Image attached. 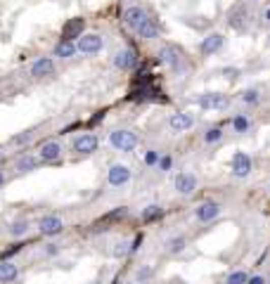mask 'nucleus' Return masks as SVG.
<instances>
[{
  "label": "nucleus",
  "instance_id": "obj_1",
  "mask_svg": "<svg viewBox=\"0 0 270 284\" xmlns=\"http://www.w3.org/2000/svg\"><path fill=\"white\" fill-rule=\"evenodd\" d=\"M138 135L133 131H126V128H118V131H111L109 133V145L118 152H133L138 147Z\"/></svg>",
  "mask_w": 270,
  "mask_h": 284
},
{
  "label": "nucleus",
  "instance_id": "obj_2",
  "mask_svg": "<svg viewBox=\"0 0 270 284\" xmlns=\"http://www.w3.org/2000/svg\"><path fill=\"white\" fill-rule=\"evenodd\" d=\"M159 62L166 64L168 69L175 71V74H183V71H185V59L180 55V50L173 48V45H164V48L159 50Z\"/></svg>",
  "mask_w": 270,
  "mask_h": 284
},
{
  "label": "nucleus",
  "instance_id": "obj_3",
  "mask_svg": "<svg viewBox=\"0 0 270 284\" xmlns=\"http://www.w3.org/2000/svg\"><path fill=\"white\" fill-rule=\"evenodd\" d=\"M230 168H232L235 178H249L251 171H254V161H251V156L247 152H235L232 161H230Z\"/></svg>",
  "mask_w": 270,
  "mask_h": 284
},
{
  "label": "nucleus",
  "instance_id": "obj_4",
  "mask_svg": "<svg viewBox=\"0 0 270 284\" xmlns=\"http://www.w3.org/2000/svg\"><path fill=\"white\" fill-rule=\"evenodd\" d=\"M76 45L81 55H97L104 48V41H102V36H97V34H83V36H78Z\"/></svg>",
  "mask_w": 270,
  "mask_h": 284
},
{
  "label": "nucleus",
  "instance_id": "obj_5",
  "mask_svg": "<svg viewBox=\"0 0 270 284\" xmlns=\"http://www.w3.org/2000/svg\"><path fill=\"white\" fill-rule=\"evenodd\" d=\"M147 19H149V14H147L140 5H131V7H128V10L124 12V24L131 28V31H135V34H138V28L142 26Z\"/></svg>",
  "mask_w": 270,
  "mask_h": 284
},
{
  "label": "nucleus",
  "instance_id": "obj_6",
  "mask_svg": "<svg viewBox=\"0 0 270 284\" xmlns=\"http://www.w3.org/2000/svg\"><path fill=\"white\" fill-rule=\"evenodd\" d=\"M62 230H64V223L57 215H43L41 220H38V232L43 237H57V235H62Z\"/></svg>",
  "mask_w": 270,
  "mask_h": 284
},
{
  "label": "nucleus",
  "instance_id": "obj_7",
  "mask_svg": "<svg viewBox=\"0 0 270 284\" xmlns=\"http://www.w3.org/2000/svg\"><path fill=\"white\" fill-rule=\"evenodd\" d=\"M218 215H221V204L218 201H204V204H199L194 208V218L199 223H211Z\"/></svg>",
  "mask_w": 270,
  "mask_h": 284
},
{
  "label": "nucleus",
  "instance_id": "obj_8",
  "mask_svg": "<svg viewBox=\"0 0 270 284\" xmlns=\"http://www.w3.org/2000/svg\"><path fill=\"white\" fill-rule=\"evenodd\" d=\"M175 192L183 194V197H190V194H194V190H197V175L190 173V171H183V173L175 175Z\"/></svg>",
  "mask_w": 270,
  "mask_h": 284
},
{
  "label": "nucleus",
  "instance_id": "obj_9",
  "mask_svg": "<svg viewBox=\"0 0 270 284\" xmlns=\"http://www.w3.org/2000/svg\"><path fill=\"white\" fill-rule=\"evenodd\" d=\"M197 104H199L201 109H225L228 107V97L223 95V92H204V95H199V100H197Z\"/></svg>",
  "mask_w": 270,
  "mask_h": 284
},
{
  "label": "nucleus",
  "instance_id": "obj_10",
  "mask_svg": "<svg viewBox=\"0 0 270 284\" xmlns=\"http://www.w3.org/2000/svg\"><path fill=\"white\" fill-rule=\"evenodd\" d=\"M128 180H131V168L124 166V164H114L107 173V182L111 187H124Z\"/></svg>",
  "mask_w": 270,
  "mask_h": 284
},
{
  "label": "nucleus",
  "instance_id": "obj_11",
  "mask_svg": "<svg viewBox=\"0 0 270 284\" xmlns=\"http://www.w3.org/2000/svg\"><path fill=\"white\" fill-rule=\"evenodd\" d=\"M97 145H100V140H97L95 133H81L76 140H74V149L78 154H93L97 152Z\"/></svg>",
  "mask_w": 270,
  "mask_h": 284
},
{
  "label": "nucleus",
  "instance_id": "obj_12",
  "mask_svg": "<svg viewBox=\"0 0 270 284\" xmlns=\"http://www.w3.org/2000/svg\"><path fill=\"white\" fill-rule=\"evenodd\" d=\"M192 125H194V116L190 111H178V114H173V116L168 118V128L173 133H185Z\"/></svg>",
  "mask_w": 270,
  "mask_h": 284
},
{
  "label": "nucleus",
  "instance_id": "obj_13",
  "mask_svg": "<svg viewBox=\"0 0 270 284\" xmlns=\"http://www.w3.org/2000/svg\"><path fill=\"white\" fill-rule=\"evenodd\" d=\"M114 67L121 71H131L138 67V55L133 52L131 48H124V50H118L116 57H114Z\"/></svg>",
  "mask_w": 270,
  "mask_h": 284
},
{
  "label": "nucleus",
  "instance_id": "obj_14",
  "mask_svg": "<svg viewBox=\"0 0 270 284\" xmlns=\"http://www.w3.org/2000/svg\"><path fill=\"white\" fill-rule=\"evenodd\" d=\"M223 45H225V38H223L221 34H208L206 38L201 41L199 50H201V55H204V57H211V55H216Z\"/></svg>",
  "mask_w": 270,
  "mask_h": 284
},
{
  "label": "nucleus",
  "instance_id": "obj_15",
  "mask_svg": "<svg viewBox=\"0 0 270 284\" xmlns=\"http://www.w3.org/2000/svg\"><path fill=\"white\" fill-rule=\"evenodd\" d=\"M59 156H62V145H59V142H55V140L45 142V145H43L41 149H38V159L45 161V164L59 161Z\"/></svg>",
  "mask_w": 270,
  "mask_h": 284
},
{
  "label": "nucleus",
  "instance_id": "obj_16",
  "mask_svg": "<svg viewBox=\"0 0 270 284\" xmlns=\"http://www.w3.org/2000/svg\"><path fill=\"white\" fill-rule=\"evenodd\" d=\"M52 71H55V59H50V57H38L34 62V67H31V76L45 78V76H50Z\"/></svg>",
  "mask_w": 270,
  "mask_h": 284
},
{
  "label": "nucleus",
  "instance_id": "obj_17",
  "mask_svg": "<svg viewBox=\"0 0 270 284\" xmlns=\"http://www.w3.org/2000/svg\"><path fill=\"white\" fill-rule=\"evenodd\" d=\"M17 275H19V268H17V263H12V261H0V284H10L12 279H17Z\"/></svg>",
  "mask_w": 270,
  "mask_h": 284
},
{
  "label": "nucleus",
  "instance_id": "obj_18",
  "mask_svg": "<svg viewBox=\"0 0 270 284\" xmlns=\"http://www.w3.org/2000/svg\"><path fill=\"white\" fill-rule=\"evenodd\" d=\"M138 36L142 41H154V38H159V24L154 19H147L145 24L138 28Z\"/></svg>",
  "mask_w": 270,
  "mask_h": 284
},
{
  "label": "nucleus",
  "instance_id": "obj_19",
  "mask_svg": "<svg viewBox=\"0 0 270 284\" xmlns=\"http://www.w3.org/2000/svg\"><path fill=\"white\" fill-rule=\"evenodd\" d=\"M78 52V45L74 41H59L55 48V55L62 57V59H69V57H74Z\"/></svg>",
  "mask_w": 270,
  "mask_h": 284
},
{
  "label": "nucleus",
  "instance_id": "obj_20",
  "mask_svg": "<svg viewBox=\"0 0 270 284\" xmlns=\"http://www.w3.org/2000/svg\"><path fill=\"white\" fill-rule=\"evenodd\" d=\"M81 31H83V19L69 21V24L64 26V31H62V41H74L76 36H83Z\"/></svg>",
  "mask_w": 270,
  "mask_h": 284
},
{
  "label": "nucleus",
  "instance_id": "obj_21",
  "mask_svg": "<svg viewBox=\"0 0 270 284\" xmlns=\"http://www.w3.org/2000/svg\"><path fill=\"white\" fill-rule=\"evenodd\" d=\"M185 246H187L185 237H171L164 249H166V254H171V256H178V254H183V251H185Z\"/></svg>",
  "mask_w": 270,
  "mask_h": 284
},
{
  "label": "nucleus",
  "instance_id": "obj_22",
  "mask_svg": "<svg viewBox=\"0 0 270 284\" xmlns=\"http://www.w3.org/2000/svg\"><path fill=\"white\" fill-rule=\"evenodd\" d=\"M251 128V118L247 114H235L232 116V131L235 133H247Z\"/></svg>",
  "mask_w": 270,
  "mask_h": 284
},
{
  "label": "nucleus",
  "instance_id": "obj_23",
  "mask_svg": "<svg viewBox=\"0 0 270 284\" xmlns=\"http://www.w3.org/2000/svg\"><path fill=\"white\" fill-rule=\"evenodd\" d=\"M38 161L41 159H36V156H21V159L17 161V171H19V173H31V171L38 168Z\"/></svg>",
  "mask_w": 270,
  "mask_h": 284
},
{
  "label": "nucleus",
  "instance_id": "obj_24",
  "mask_svg": "<svg viewBox=\"0 0 270 284\" xmlns=\"http://www.w3.org/2000/svg\"><path fill=\"white\" fill-rule=\"evenodd\" d=\"M161 215H164V208H161L159 204H149V206H145V211H142V220L152 223V220H159Z\"/></svg>",
  "mask_w": 270,
  "mask_h": 284
},
{
  "label": "nucleus",
  "instance_id": "obj_25",
  "mask_svg": "<svg viewBox=\"0 0 270 284\" xmlns=\"http://www.w3.org/2000/svg\"><path fill=\"white\" fill-rule=\"evenodd\" d=\"M244 17H247V12H244L242 7L232 10V12H230V26L237 28V31H242V28H244V21H247Z\"/></svg>",
  "mask_w": 270,
  "mask_h": 284
},
{
  "label": "nucleus",
  "instance_id": "obj_26",
  "mask_svg": "<svg viewBox=\"0 0 270 284\" xmlns=\"http://www.w3.org/2000/svg\"><path fill=\"white\" fill-rule=\"evenodd\" d=\"M31 230V223L28 220H14V223H10V235L12 237H24Z\"/></svg>",
  "mask_w": 270,
  "mask_h": 284
},
{
  "label": "nucleus",
  "instance_id": "obj_27",
  "mask_svg": "<svg viewBox=\"0 0 270 284\" xmlns=\"http://www.w3.org/2000/svg\"><path fill=\"white\" fill-rule=\"evenodd\" d=\"M223 140V128H218V125H214V128H208L206 133H204V142L206 145H216V142H221Z\"/></svg>",
  "mask_w": 270,
  "mask_h": 284
},
{
  "label": "nucleus",
  "instance_id": "obj_28",
  "mask_svg": "<svg viewBox=\"0 0 270 284\" xmlns=\"http://www.w3.org/2000/svg\"><path fill=\"white\" fill-rule=\"evenodd\" d=\"M239 100H242L244 104H258L261 102V92H258L256 88H247V90H242Z\"/></svg>",
  "mask_w": 270,
  "mask_h": 284
},
{
  "label": "nucleus",
  "instance_id": "obj_29",
  "mask_svg": "<svg viewBox=\"0 0 270 284\" xmlns=\"http://www.w3.org/2000/svg\"><path fill=\"white\" fill-rule=\"evenodd\" d=\"M247 282H249L247 270H232L228 275V279H225V284H247Z\"/></svg>",
  "mask_w": 270,
  "mask_h": 284
},
{
  "label": "nucleus",
  "instance_id": "obj_30",
  "mask_svg": "<svg viewBox=\"0 0 270 284\" xmlns=\"http://www.w3.org/2000/svg\"><path fill=\"white\" fill-rule=\"evenodd\" d=\"M128 254H133L131 242H118L114 249H111V258H126Z\"/></svg>",
  "mask_w": 270,
  "mask_h": 284
},
{
  "label": "nucleus",
  "instance_id": "obj_31",
  "mask_svg": "<svg viewBox=\"0 0 270 284\" xmlns=\"http://www.w3.org/2000/svg\"><path fill=\"white\" fill-rule=\"evenodd\" d=\"M159 152H157V149H147L145 152V164L147 166H159Z\"/></svg>",
  "mask_w": 270,
  "mask_h": 284
},
{
  "label": "nucleus",
  "instance_id": "obj_32",
  "mask_svg": "<svg viewBox=\"0 0 270 284\" xmlns=\"http://www.w3.org/2000/svg\"><path fill=\"white\" fill-rule=\"evenodd\" d=\"M154 277V268H149V265H145V268H140L138 270V282L142 284L145 279H152Z\"/></svg>",
  "mask_w": 270,
  "mask_h": 284
},
{
  "label": "nucleus",
  "instance_id": "obj_33",
  "mask_svg": "<svg viewBox=\"0 0 270 284\" xmlns=\"http://www.w3.org/2000/svg\"><path fill=\"white\" fill-rule=\"evenodd\" d=\"M171 166H173V156H171V154H164L159 159V171L166 173V171H171Z\"/></svg>",
  "mask_w": 270,
  "mask_h": 284
},
{
  "label": "nucleus",
  "instance_id": "obj_34",
  "mask_svg": "<svg viewBox=\"0 0 270 284\" xmlns=\"http://www.w3.org/2000/svg\"><path fill=\"white\" fill-rule=\"evenodd\" d=\"M247 284H268V277L265 275H251Z\"/></svg>",
  "mask_w": 270,
  "mask_h": 284
},
{
  "label": "nucleus",
  "instance_id": "obj_35",
  "mask_svg": "<svg viewBox=\"0 0 270 284\" xmlns=\"http://www.w3.org/2000/svg\"><path fill=\"white\" fill-rule=\"evenodd\" d=\"M223 76H225V78H237V76H239V69L228 67V69H223Z\"/></svg>",
  "mask_w": 270,
  "mask_h": 284
},
{
  "label": "nucleus",
  "instance_id": "obj_36",
  "mask_svg": "<svg viewBox=\"0 0 270 284\" xmlns=\"http://www.w3.org/2000/svg\"><path fill=\"white\" fill-rule=\"evenodd\" d=\"M21 251V244H14L12 249H7L5 254H3V258H10V256H14V254H19Z\"/></svg>",
  "mask_w": 270,
  "mask_h": 284
},
{
  "label": "nucleus",
  "instance_id": "obj_37",
  "mask_svg": "<svg viewBox=\"0 0 270 284\" xmlns=\"http://www.w3.org/2000/svg\"><path fill=\"white\" fill-rule=\"evenodd\" d=\"M45 254H48V256H57V254H59V246H55V244H48Z\"/></svg>",
  "mask_w": 270,
  "mask_h": 284
},
{
  "label": "nucleus",
  "instance_id": "obj_38",
  "mask_svg": "<svg viewBox=\"0 0 270 284\" xmlns=\"http://www.w3.org/2000/svg\"><path fill=\"white\" fill-rule=\"evenodd\" d=\"M140 244H142V237H140V235H138V237H135V242H133V244H131V249H133V254H135V251H138V249H140Z\"/></svg>",
  "mask_w": 270,
  "mask_h": 284
},
{
  "label": "nucleus",
  "instance_id": "obj_39",
  "mask_svg": "<svg viewBox=\"0 0 270 284\" xmlns=\"http://www.w3.org/2000/svg\"><path fill=\"white\" fill-rule=\"evenodd\" d=\"M265 21H270V7L265 10Z\"/></svg>",
  "mask_w": 270,
  "mask_h": 284
},
{
  "label": "nucleus",
  "instance_id": "obj_40",
  "mask_svg": "<svg viewBox=\"0 0 270 284\" xmlns=\"http://www.w3.org/2000/svg\"><path fill=\"white\" fill-rule=\"evenodd\" d=\"M3 182H5V175H3V171H0V185H3Z\"/></svg>",
  "mask_w": 270,
  "mask_h": 284
},
{
  "label": "nucleus",
  "instance_id": "obj_41",
  "mask_svg": "<svg viewBox=\"0 0 270 284\" xmlns=\"http://www.w3.org/2000/svg\"><path fill=\"white\" fill-rule=\"evenodd\" d=\"M126 284H140V282H138V279H135V282H126Z\"/></svg>",
  "mask_w": 270,
  "mask_h": 284
},
{
  "label": "nucleus",
  "instance_id": "obj_42",
  "mask_svg": "<svg viewBox=\"0 0 270 284\" xmlns=\"http://www.w3.org/2000/svg\"><path fill=\"white\" fill-rule=\"evenodd\" d=\"M254 3H256V0H254Z\"/></svg>",
  "mask_w": 270,
  "mask_h": 284
},
{
  "label": "nucleus",
  "instance_id": "obj_43",
  "mask_svg": "<svg viewBox=\"0 0 270 284\" xmlns=\"http://www.w3.org/2000/svg\"><path fill=\"white\" fill-rule=\"evenodd\" d=\"M268 190H270V187H268Z\"/></svg>",
  "mask_w": 270,
  "mask_h": 284
}]
</instances>
